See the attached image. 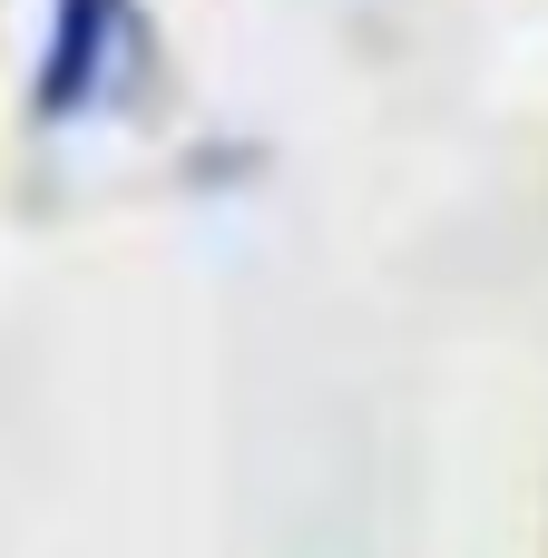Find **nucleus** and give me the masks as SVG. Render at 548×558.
Wrapping results in <instances>:
<instances>
[{
  "instance_id": "1",
  "label": "nucleus",
  "mask_w": 548,
  "mask_h": 558,
  "mask_svg": "<svg viewBox=\"0 0 548 558\" xmlns=\"http://www.w3.org/2000/svg\"><path fill=\"white\" fill-rule=\"evenodd\" d=\"M118 20L127 0H49V59H39V118H78L98 88H108V49H118Z\"/></svg>"
}]
</instances>
